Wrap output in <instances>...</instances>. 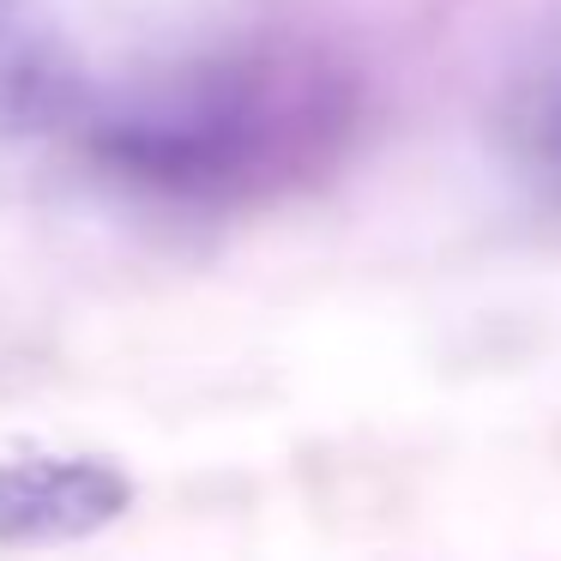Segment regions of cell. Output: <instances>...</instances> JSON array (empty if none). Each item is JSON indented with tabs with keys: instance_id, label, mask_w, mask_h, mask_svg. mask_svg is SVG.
<instances>
[{
	"instance_id": "obj_2",
	"label": "cell",
	"mask_w": 561,
	"mask_h": 561,
	"mask_svg": "<svg viewBox=\"0 0 561 561\" xmlns=\"http://www.w3.org/2000/svg\"><path fill=\"white\" fill-rule=\"evenodd\" d=\"M139 483L103 453H0V549H61L134 513Z\"/></svg>"
},
{
	"instance_id": "obj_1",
	"label": "cell",
	"mask_w": 561,
	"mask_h": 561,
	"mask_svg": "<svg viewBox=\"0 0 561 561\" xmlns=\"http://www.w3.org/2000/svg\"><path fill=\"white\" fill-rule=\"evenodd\" d=\"M368 122L351 61L320 43L260 37L98 91L79 151L103 182L182 211H254L332 182Z\"/></svg>"
},
{
	"instance_id": "obj_3",
	"label": "cell",
	"mask_w": 561,
	"mask_h": 561,
	"mask_svg": "<svg viewBox=\"0 0 561 561\" xmlns=\"http://www.w3.org/2000/svg\"><path fill=\"white\" fill-rule=\"evenodd\" d=\"M98 85L55 31L0 19V139H73Z\"/></svg>"
},
{
	"instance_id": "obj_4",
	"label": "cell",
	"mask_w": 561,
	"mask_h": 561,
	"mask_svg": "<svg viewBox=\"0 0 561 561\" xmlns=\"http://www.w3.org/2000/svg\"><path fill=\"white\" fill-rule=\"evenodd\" d=\"M501 139L513 158L561 175V67H537L501 98Z\"/></svg>"
}]
</instances>
